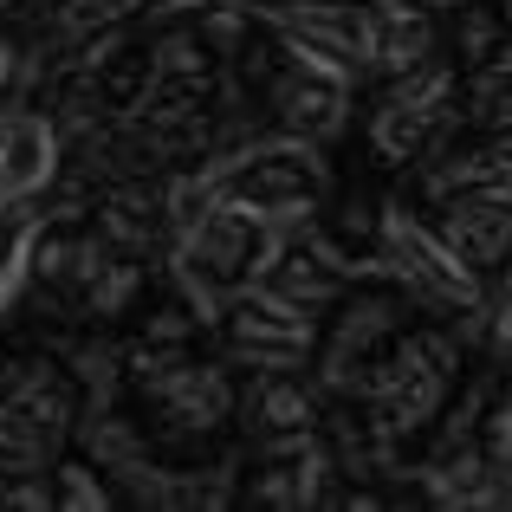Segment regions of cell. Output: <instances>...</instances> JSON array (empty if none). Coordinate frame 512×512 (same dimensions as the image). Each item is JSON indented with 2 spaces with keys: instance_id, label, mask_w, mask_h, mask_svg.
<instances>
[{
  "instance_id": "9",
  "label": "cell",
  "mask_w": 512,
  "mask_h": 512,
  "mask_svg": "<svg viewBox=\"0 0 512 512\" xmlns=\"http://www.w3.org/2000/svg\"><path fill=\"white\" fill-rule=\"evenodd\" d=\"M350 111V78L331 72V65L312 59H292L286 72L273 78V117H279V137H299V143H325L344 130Z\"/></svg>"
},
{
  "instance_id": "21",
  "label": "cell",
  "mask_w": 512,
  "mask_h": 512,
  "mask_svg": "<svg viewBox=\"0 0 512 512\" xmlns=\"http://www.w3.org/2000/svg\"><path fill=\"white\" fill-rule=\"evenodd\" d=\"M422 7H441V0H422Z\"/></svg>"
},
{
  "instance_id": "19",
  "label": "cell",
  "mask_w": 512,
  "mask_h": 512,
  "mask_svg": "<svg viewBox=\"0 0 512 512\" xmlns=\"http://www.w3.org/2000/svg\"><path fill=\"white\" fill-rule=\"evenodd\" d=\"M493 344H500V357H512V279H506L500 305H493Z\"/></svg>"
},
{
  "instance_id": "14",
  "label": "cell",
  "mask_w": 512,
  "mask_h": 512,
  "mask_svg": "<svg viewBox=\"0 0 512 512\" xmlns=\"http://www.w3.org/2000/svg\"><path fill=\"white\" fill-rule=\"evenodd\" d=\"M266 286L273 292H286L292 305H305V312H318L325 299H338V286H344V260L331 247H318L312 234L305 240H292L286 234V247H279V260H273V273H266Z\"/></svg>"
},
{
  "instance_id": "10",
  "label": "cell",
  "mask_w": 512,
  "mask_h": 512,
  "mask_svg": "<svg viewBox=\"0 0 512 512\" xmlns=\"http://www.w3.org/2000/svg\"><path fill=\"white\" fill-rule=\"evenodd\" d=\"M59 175V124L39 111L0 117V208H20Z\"/></svg>"
},
{
  "instance_id": "16",
  "label": "cell",
  "mask_w": 512,
  "mask_h": 512,
  "mask_svg": "<svg viewBox=\"0 0 512 512\" xmlns=\"http://www.w3.org/2000/svg\"><path fill=\"white\" fill-rule=\"evenodd\" d=\"M260 422L273 428V435H299V428H312V402H305V389L286 383V370H273V383L260 389Z\"/></svg>"
},
{
  "instance_id": "6",
  "label": "cell",
  "mask_w": 512,
  "mask_h": 512,
  "mask_svg": "<svg viewBox=\"0 0 512 512\" xmlns=\"http://www.w3.org/2000/svg\"><path fill=\"white\" fill-rule=\"evenodd\" d=\"M72 422V389L52 370H13L0 376V461H46Z\"/></svg>"
},
{
  "instance_id": "23",
  "label": "cell",
  "mask_w": 512,
  "mask_h": 512,
  "mask_svg": "<svg viewBox=\"0 0 512 512\" xmlns=\"http://www.w3.org/2000/svg\"><path fill=\"white\" fill-rule=\"evenodd\" d=\"M506 474H512V454H506Z\"/></svg>"
},
{
  "instance_id": "20",
  "label": "cell",
  "mask_w": 512,
  "mask_h": 512,
  "mask_svg": "<svg viewBox=\"0 0 512 512\" xmlns=\"http://www.w3.org/2000/svg\"><path fill=\"white\" fill-rule=\"evenodd\" d=\"M7 78H13V46L0 39V91H7Z\"/></svg>"
},
{
  "instance_id": "15",
  "label": "cell",
  "mask_w": 512,
  "mask_h": 512,
  "mask_svg": "<svg viewBox=\"0 0 512 512\" xmlns=\"http://www.w3.org/2000/svg\"><path fill=\"white\" fill-rule=\"evenodd\" d=\"M318 474H325V454H318L312 428H299V435H279L273 441L260 493H266V500H279V506H312L318 500Z\"/></svg>"
},
{
  "instance_id": "17",
  "label": "cell",
  "mask_w": 512,
  "mask_h": 512,
  "mask_svg": "<svg viewBox=\"0 0 512 512\" xmlns=\"http://www.w3.org/2000/svg\"><path fill=\"white\" fill-rule=\"evenodd\" d=\"M130 7H137V0H65L59 26L65 33H104V26H117Z\"/></svg>"
},
{
  "instance_id": "2",
  "label": "cell",
  "mask_w": 512,
  "mask_h": 512,
  "mask_svg": "<svg viewBox=\"0 0 512 512\" xmlns=\"http://www.w3.org/2000/svg\"><path fill=\"white\" fill-rule=\"evenodd\" d=\"M208 188L227 201H247L253 214H266L279 227H299L325 201V163H318L312 143L273 137V143H253V150L227 156L221 169H208Z\"/></svg>"
},
{
  "instance_id": "22",
  "label": "cell",
  "mask_w": 512,
  "mask_h": 512,
  "mask_svg": "<svg viewBox=\"0 0 512 512\" xmlns=\"http://www.w3.org/2000/svg\"><path fill=\"white\" fill-rule=\"evenodd\" d=\"M506 20H512V0H506Z\"/></svg>"
},
{
  "instance_id": "5",
  "label": "cell",
  "mask_w": 512,
  "mask_h": 512,
  "mask_svg": "<svg viewBox=\"0 0 512 512\" xmlns=\"http://www.w3.org/2000/svg\"><path fill=\"white\" fill-rule=\"evenodd\" d=\"M448 117H454V72L448 65H415L383 91V104L370 117V143L389 163H409L448 130Z\"/></svg>"
},
{
  "instance_id": "7",
  "label": "cell",
  "mask_w": 512,
  "mask_h": 512,
  "mask_svg": "<svg viewBox=\"0 0 512 512\" xmlns=\"http://www.w3.org/2000/svg\"><path fill=\"white\" fill-rule=\"evenodd\" d=\"M221 318H227V338H234V357L260 363V370H299L312 357V312L273 286L240 292Z\"/></svg>"
},
{
  "instance_id": "13",
  "label": "cell",
  "mask_w": 512,
  "mask_h": 512,
  "mask_svg": "<svg viewBox=\"0 0 512 512\" xmlns=\"http://www.w3.org/2000/svg\"><path fill=\"white\" fill-rule=\"evenodd\" d=\"M389 344H396V318H389V305H357V312L344 318L331 357H325V383L331 389H350V383L363 389L376 370H383Z\"/></svg>"
},
{
  "instance_id": "4",
  "label": "cell",
  "mask_w": 512,
  "mask_h": 512,
  "mask_svg": "<svg viewBox=\"0 0 512 512\" xmlns=\"http://www.w3.org/2000/svg\"><path fill=\"white\" fill-rule=\"evenodd\" d=\"M383 266L409 292H422L428 305H448V312H480V273L448 247V234H441V227H422L415 214H402V208L383 214Z\"/></svg>"
},
{
  "instance_id": "1",
  "label": "cell",
  "mask_w": 512,
  "mask_h": 512,
  "mask_svg": "<svg viewBox=\"0 0 512 512\" xmlns=\"http://www.w3.org/2000/svg\"><path fill=\"white\" fill-rule=\"evenodd\" d=\"M292 227L266 221V214H253L247 201H227L214 195L208 208L195 214V221L175 234V273H182L188 299L201 305V318L227 312V305L240 299V292L266 286V273H273L279 247H286Z\"/></svg>"
},
{
  "instance_id": "18",
  "label": "cell",
  "mask_w": 512,
  "mask_h": 512,
  "mask_svg": "<svg viewBox=\"0 0 512 512\" xmlns=\"http://www.w3.org/2000/svg\"><path fill=\"white\" fill-rule=\"evenodd\" d=\"M59 506H104V487L85 467H59Z\"/></svg>"
},
{
  "instance_id": "11",
  "label": "cell",
  "mask_w": 512,
  "mask_h": 512,
  "mask_svg": "<svg viewBox=\"0 0 512 512\" xmlns=\"http://www.w3.org/2000/svg\"><path fill=\"white\" fill-rule=\"evenodd\" d=\"M428 46H435V20L422 0H363V65L370 72L402 78L428 65Z\"/></svg>"
},
{
  "instance_id": "8",
  "label": "cell",
  "mask_w": 512,
  "mask_h": 512,
  "mask_svg": "<svg viewBox=\"0 0 512 512\" xmlns=\"http://www.w3.org/2000/svg\"><path fill=\"white\" fill-rule=\"evenodd\" d=\"M266 26L279 33L286 59H312L331 72L357 78L363 72V7H331V0H305V7H273Z\"/></svg>"
},
{
  "instance_id": "3",
  "label": "cell",
  "mask_w": 512,
  "mask_h": 512,
  "mask_svg": "<svg viewBox=\"0 0 512 512\" xmlns=\"http://www.w3.org/2000/svg\"><path fill=\"white\" fill-rule=\"evenodd\" d=\"M448 383H454V344L441 331H415V338L389 344L383 370L363 383V396L376 402V422L389 435H409V428H422L441 409Z\"/></svg>"
},
{
  "instance_id": "12",
  "label": "cell",
  "mask_w": 512,
  "mask_h": 512,
  "mask_svg": "<svg viewBox=\"0 0 512 512\" xmlns=\"http://www.w3.org/2000/svg\"><path fill=\"white\" fill-rule=\"evenodd\" d=\"M441 234H448V247L461 253L474 273L506 266L512 260V195H500V188H467L461 201H448Z\"/></svg>"
}]
</instances>
